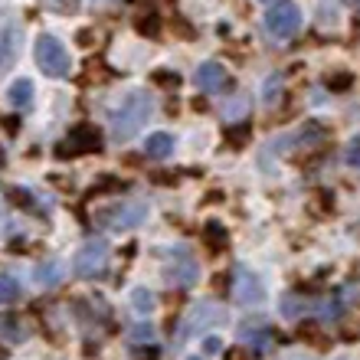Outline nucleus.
Listing matches in <instances>:
<instances>
[{
	"label": "nucleus",
	"mask_w": 360,
	"mask_h": 360,
	"mask_svg": "<svg viewBox=\"0 0 360 360\" xmlns=\"http://www.w3.org/2000/svg\"><path fill=\"white\" fill-rule=\"evenodd\" d=\"M154 115V95L148 92H128L122 102L112 108V134L115 141H131Z\"/></svg>",
	"instance_id": "obj_1"
},
{
	"label": "nucleus",
	"mask_w": 360,
	"mask_h": 360,
	"mask_svg": "<svg viewBox=\"0 0 360 360\" xmlns=\"http://www.w3.org/2000/svg\"><path fill=\"white\" fill-rule=\"evenodd\" d=\"M144 217H148L144 200H115L105 210H95V223L102 229H134L144 223Z\"/></svg>",
	"instance_id": "obj_2"
},
{
	"label": "nucleus",
	"mask_w": 360,
	"mask_h": 360,
	"mask_svg": "<svg viewBox=\"0 0 360 360\" xmlns=\"http://www.w3.org/2000/svg\"><path fill=\"white\" fill-rule=\"evenodd\" d=\"M33 56H37V66L43 69V76H49V79H66L69 69H72L69 49L63 46L56 37H49V33H43V37L37 39Z\"/></svg>",
	"instance_id": "obj_3"
},
{
	"label": "nucleus",
	"mask_w": 360,
	"mask_h": 360,
	"mask_svg": "<svg viewBox=\"0 0 360 360\" xmlns=\"http://www.w3.org/2000/svg\"><path fill=\"white\" fill-rule=\"evenodd\" d=\"M164 278H167V285H174V288H190V285L200 278L197 256L184 246L167 249V252H164Z\"/></svg>",
	"instance_id": "obj_4"
},
{
	"label": "nucleus",
	"mask_w": 360,
	"mask_h": 360,
	"mask_svg": "<svg viewBox=\"0 0 360 360\" xmlns=\"http://www.w3.org/2000/svg\"><path fill=\"white\" fill-rule=\"evenodd\" d=\"M72 272L79 278H98V275L108 272V243L105 239H89L72 259Z\"/></svg>",
	"instance_id": "obj_5"
},
{
	"label": "nucleus",
	"mask_w": 360,
	"mask_h": 360,
	"mask_svg": "<svg viewBox=\"0 0 360 360\" xmlns=\"http://www.w3.org/2000/svg\"><path fill=\"white\" fill-rule=\"evenodd\" d=\"M302 30V10L295 4H275L272 10L266 13V33L275 39H292L295 33Z\"/></svg>",
	"instance_id": "obj_6"
},
{
	"label": "nucleus",
	"mask_w": 360,
	"mask_h": 360,
	"mask_svg": "<svg viewBox=\"0 0 360 360\" xmlns=\"http://www.w3.org/2000/svg\"><path fill=\"white\" fill-rule=\"evenodd\" d=\"M92 151H102V134H98V128H92V124H76V128L63 138L56 154L59 158H79V154H92Z\"/></svg>",
	"instance_id": "obj_7"
},
{
	"label": "nucleus",
	"mask_w": 360,
	"mask_h": 360,
	"mask_svg": "<svg viewBox=\"0 0 360 360\" xmlns=\"http://www.w3.org/2000/svg\"><path fill=\"white\" fill-rule=\"evenodd\" d=\"M219 321H226V311H223L219 304H213V302H197V304H193V308L187 311L184 324H180L177 341H187V338H193L197 331H203V328H210V324H219Z\"/></svg>",
	"instance_id": "obj_8"
},
{
	"label": "nucleus",
	"mask_w": 360,
	"mask_h": 360,
	"mask_svg": "<svg viewBox=\"0 0 360 360\" xmlns=\"http://www.w3.org/2000/svg\"><path fill=\"white\" fill-rule=\"evenodd\" d=\"M229 295H233V302L236 304H259L262 298H266V288H262V282H259L252 272L239 269L236 278H233V285H229Z\"/></svg>",
	"instance_id": "obj_9"
},
{
	"label": "nucleus",
	"mask_w": 360,
	"mask_h": 360,
	"mask_svg": "<svg viewBox=\"0 0 360 360\" xmlns=\"http://www.w3.org/2000/svg\"><path fill=\"white\" fill-rule=\"evenodd\" d=\"M197 86L203 89V92H223V89L229 86V76H226V66L223 63H203V66L197 69Z\"/></svg>",
	"instance_id": "obj_10"
},
{
	"label": "nucleus",
	"mask_w": 360,
	"mask_h": 360,
	"mask_svg": "<svg viewBox=\"0 0 360 360\" xmlns=\"http://www.w3.org/2000/svg\"><path fill=\"white\" fill-rule=\"evenodd\" d=\"M20 56V27L17 23H4L0 27V72H7Z\"/></svg>",
	"instance_id": "obj_11"
},
{
	"label": "nucleus",
	"mask_w": 360,
	"mask_h": 360,
	"mask_svg": "<svg viewBox=\"0 0 360 360\" xmlns=\"http://www.w3.org/2000/svg\"><path fill=\"white\" fill-rule=\"evenodd\" d=\"M239 341L246 344V347H252L256 354H266L272 347V331H269L266 324H243Z\"/></svg>",
	"instance_id": "obj_12"
},
{
	"label": "nucleus",
	"mask_w": 360,
	"mask_h": 360,
	"mask_svg": "<svg viewBox=\"0 0 360 360\" xmlns=\"http://www.w3.org/2000/svg\"><path fill=\"white\" fill-rule=\"evenodd\" d=\"M0 338L13 344H23L30 338V328L20 321L13 311H0Z\"/></svg>",
	"instance_id": "obj_13"
},
{
	"label": "nucleus",
	"mask_w": 360,
	"mask_h": 360,
	"mask_svg": "<svg viewBox=\"0 0 360 360\" xmlns=\"http://www.w3.org/2000/svg\"><path fill=\"white\" fill-rule=\"evenodd\" d=\"M33 275H37L39 288H56V285L66 278V269H63V262H59V259H46V262H39Z\"/></svg>",
	"instance_id": "obj_14"
},
{
	"label": "nucleus",
	"mask_w": 360,
	"mask_h": 360,
	"mask_svg": "<svg viewBox=\"0 0 360 360\" xmlns=\"http://www.w3.org/2000/svg\"><path fill=\"white\" fill-rule=\"evenodd\" d=\"M318 311V302L314 298H304V295H285L282 298V314L285 318H302V314Z\"/></svg>",
	"instance_id": "obj_15"
},
{
	"label": "nucleus",
	"mask_w": 360,
	"mask_h": 360,
	"mask_svg": "<svg viewBox=\"0 0 360 360\" xmlns=\"http://www.w3.org/2000/svg\"><path fill=\"white\" fill-rule=\"evenodd\" d=\"M144 154L151 158V161H164V158H171L174 154V138L167 131H158L148 138V144H144Z\"/></svg>",
	"instance_id": "obj_16"
},
{
	"label": "nucleus",
	"mask_w": 360,
	"mask_h": 360,
	"mask_svg": "<svg viewBox=\"0 0 360 360\" xmlns=\"http://www.w3.org/2000/svg\"><path fill=\"white\" fill-rule=\"evenodd\" d=\"M200 239H203V246L210 249V252H223L226 249V243H229V233H226V226L223 223H207L203 226V233H200Z\"/></svg>",
	"instance_id": "obj_17"
},
{
	"label": "nucleus",
	"mask_w": 360,
	"mask_h": 360,
	"mask_svg": "<svg viewBox=\"0 0 360 360\" xmlns=\"http://www.w3.org/2000/svg\"><path fill=\"white\" fill-rule=\"evenodd\" d=\"M223 141H226L233 151L246 148V144L252 141V124H249V122H233V124H226V131H223Z\"/></svg>",
	"instance_id": "obj_18"
},
{
	"label": "nucleus",
	"mask_w": 360,
	"mask_h": 360,
	"mask_svg": "<svg viewBox=\"0 0 360 360\" xmlns=\"http://www.w3.org/2000/svg\"><path fill=\"white\" fill-rule=\"evenodd\" d=\"M7 98H10V105H13L17 112L30 108V105H33V82H30V79H17V82L10 86Z\"/></svg>",
	"instance_id": "obj_19"
},
{
	"label": "nucleus",
	"mask_w": 360,
	"mask_h": 360,
	"mask_svg": "<svg viewBox=\"0 0 360 360\" xmlns=\"http://www.w3.org/2000/svg\"><path fill=\"white\" fill-rule=\"evenodd\" d=\"M131 308H134V314H151L154 311V292H148V288H134L131 292Z\"/></svg>",
	"instance_id": "obj_20"
},
{
	"label": "nucleus",
	"mask_w": 360,
	"mask_h": 360,
	"mask_svg": "<svg viewBox=\"0 0 360 360\" xmlns=\"http://www.w3.org/2000/svg\"><path fill=\"white\" fill-rule=\"evenodd\" d=\"M20 298V282L13 275H4L0 272V304H10Z\"/></svg>",
	"instance_id": "obj_21"
},
{
	"label": "nucleus",
	"mask_w": 360,
	"mask_h": 360,
	"mask_svg": "<svg viewBox=\"0 0 360 360\" xmlns=\"http://www.w3.org/2000/svg\"><path fill=\"white\" fill-rule=\"evenodd\" d=\"M134 27H138L141 37H158V33H161V17H158V13H141Z\"/></svg>",
	"instance_id": "obj_22"
},
{
	"label": "nucleus",
	"mask_w": 360,
	"mask_h": 360,
	"mask_svg": "<svg viewBox=\"0 0 360 360\" xmlns=\"http://www.w3.org/2000/svg\"><path fill=\"white\" fill-rule=\"evenodd\" d=\"M354 86V76L351 72H331V76H328V89H331V92H347V89Z\"/></svg>",
	"instance_id": "obj_23"
},
{
	"label": "nucleus",
	"mask_w": 360,
	"mask_h": 360,
	"mask_svg": "<svg viewBox=\"0 0 360 360\" xmlns=\"http://www.w3.org/2000/svg\"><path fill=\"white\" fill-rule=\"evenodd\" d=\"M108 190H124V180H118V177H102V184H95V187L89 190V197H102V193H108Z\"/></svg>",
	"instance_id": "obj_24"
},
{
	"label": "nucleus",
	"mask_w": 360,
	"mask_h": 360,
	"mask_svg": "<svg viewBox=\"0 0 360 360\" xmlns=\"http://www.w3.org/2000/svg\"><path fill=\"white\" fill-rule=\"evenodd\" d=\"M43 7L53 10V13H76L79 0H43Z\"/></svg>",
	"instance_id": "obj_25"
},
{
	"label": "nucleus",
	"mask_w": 360,
	"mask_h": 360,
	"mask_svg": "<svg viewBox=\"0 0 360 360\" xmlns=\"http://www.w3.org/2000/svg\"><path fill=\"white\" fill-rule=\"evenodd\" d=\"M318 311H321L324 321H334V318H341L344 314V308H341V302L334 298V302H318Z\"/></svg>",
	"instance_id": "obj_26"
},
{
	"label": "nucleus",
	"mask_w": 360,
	"mask_h": 360,
	"mask_svg": "<svg viewBox=\"0 0 360 360\" xmlns=\"http://www.w3.org/2000/svg\"><path fill=\"white\" fill-rule=\"evenodd\" d=\"M154 82H158V86H164V89H177L180 86V76L177 72H154Z\"/></svg>",
	"instance_id": "obj_27"
},
{
	"label": "nucleus",
	"mask_w": 360,
	"mask_h": 360,
	"mask_svg": "<svg viewBox=\"0 0 360 360\" xmlns=\"http://www.w3.org/2000/svg\"><path fill=\"white\" fill-rule=\"evenodd\" d=\"M347 164H351V167H360V134H354L351 144H347Z\"/></svg>",
	"instance_id": "obj_28"
},
{
	"label": "nucleus",
	"mask_w": 360,
	"mask_h": 360,
	"mask_svg": "<svg viewBox=\"0 0 360 360\" xmlns=\"http://www.w3.org/2000/svg\"><path fill=\"white\" fill-rule=\"evenodd\" d=\"M141 341L154 344V328H151V324H148V328H134V331H131V344H141Z\"/></svg>",
	"instance_id": "obj_29"
},
{
	"label": "nucleus",
	"mask_w": 360,
	"mask_h": 360,
	"mask_svg": "<svg viewBox=\"0 0 360 360\" xmlns=\"http://www.w3.org/2000/svg\"><path fill=\"white\" fill-rule=\"evenodd\" d=\"M79 46H92V39H95V33H92V30H79Z\"/></svg>",
	"instance_id": "obj_30"
},
{
	"label": "nucleus",
	"mask_w": 360,
	"mask_h": 360,
	"mask_svg": "<svg viewBox=\"0 0 360 360\" xmlns=\"http://www.w3.org/2000/svg\"><path fill=\"white\" fill-rule=\"evenodd\" d=\"M134 354H138V360H158V351H154V347L151 351H134Z\"/></svg>",
	"instance_id": "obj_31"
},
{
	"label": "nucleus",
	"mask_w": 360,
	"mask_h": 360,
	"mask_svg": "<svg viewBox=\"0 0 360 360\" xmlns=\"http://www.w3.org/2000/svg\"><path fill=\"white\" fill-rule=\"evenodd\" d=\"M207 351H219V341H217V338H207Z\"/></svg>",
	"instance_id": "obj_32"
},
{
	"label": "nucleus",
	"mask_w": 360,
	"mask_h": 360,
	"mask_svg": "<svg viewBox=\"0 0 360 360\" xmlns=\"http://www.w3.org/2000/svg\"><path fill=\"white\" fill-rule=\"evenodd\" d=\"M347 4H351V7H354V10H360V0H347Z\"/></svg>",
	"instance_id": "obj_33"
},
{
	"label": "nucleus",
	"mask_w": 360,
	"mask_h": 360,
	"mask_svg": "<svg viewBox=\"0 0 360 360\" xmlns=\"http://www.w3.org/2000/svg\"><path fill=\"white\" fill-rule=\"evenodd\" d=\"M0 360H7V351H4V347H0Z\"/></svg>",
	"instance_id": "obj_34"
},
{
	"label": "nucleus",
	"mask_w": 360,
	"mask_h": 360,
	"mask_svg": "<svg viewBox=\"0 0 360 360\" xmlns=\"http://www.w3.org/2000/svg\"><path fill=\"white\" fill-rule=\"evenodd\" d=\"M190 360H197V357H190Z\"/></svg>",
	"instance_id": "obj_35"
}]
</instances>
